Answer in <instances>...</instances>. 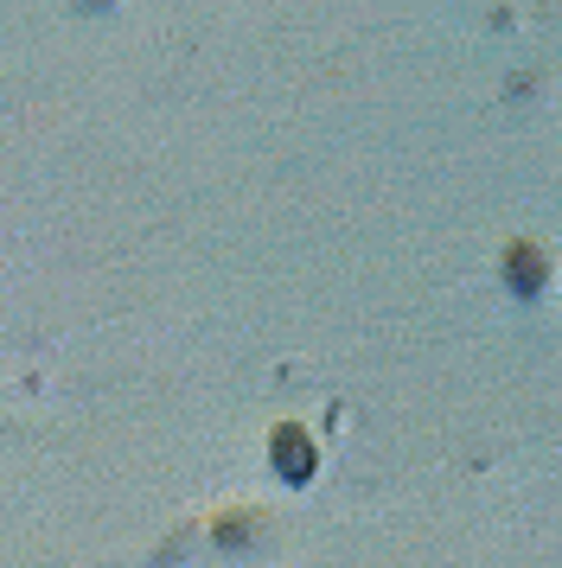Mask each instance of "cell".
Listing matches in <instances>:
<instances>
[{
	"label": "cell",
	"instance_id": "1",
	"mask_svg": "<svg viewBox=\"0 0 562 568\" xmlns=\"http://www.w3.org/2000/svg\"><path fill=\"white\" fill-rule=\"evenodd\" d=\"M275 460H288V479H307V440L301 435H281V447H275Z\"/></svg>",
	"mask_w": 562,
	"mask_h": 568
}]
</instances>
